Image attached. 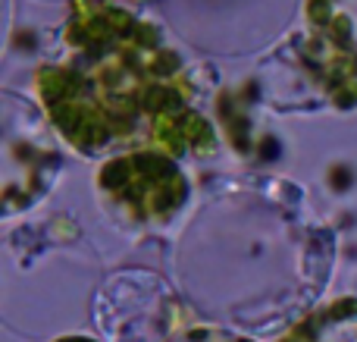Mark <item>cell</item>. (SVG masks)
<instances>
[{
    "mask_svg": "<svg viewBox=\"0 0 357 342\" xmlns=\"http://www.w3.org/2000/svg\"><path fill=\"white\" fill-rule=\"evenodd\" d=\"M310 19H317V22L329 19V3L326 0H314V3H310Z\"/></svg>",
    "mask_w": 357,
    "mask_h": 342,
    "instance_id": "6da1fadb",
    "label": "cell"
}]
</instances>
